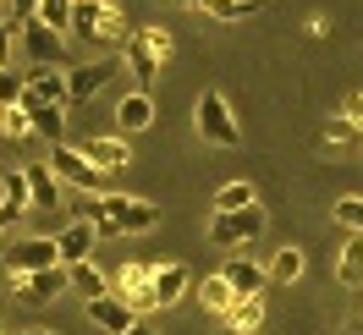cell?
Listing matches in <instances>:
<instances>
[{"label":"cell","instance_id":"cell-1","mask_svg":"<svg viewBox=\"0 0 363 335\" xmlns=\"http://www.w3.org/2000/svg\"><path fill=\"white\" fill-rule=\"evenodd\" d=\"M83 45H99V50H121L127 45V23L116 11V0H72V28Z\"/></svg>","mask_w":363,"mask_h":335},{"label":"cell","instance_id":"cell-2","mask_svg":"<svg viewBox=\"0 0 363 335\" xmlns=\"http://www.w3.org/2000/svg\"><path fill=\"white\" fill-rule=\"evenodd\" d=\"M127 55H121V67L133 72V83L143 93L155 89V77H160V67H165V55H171V33L165 28H138V33H127Z\"/></svg>","mask_w":363,"mask_h":335},{"label":"cell","instance_id":"cell-3","mask_svg":"<svg viewBox=\"0 0 363 335\" xmlns=\"http://www.w3.org/2000/svg\"><path fill=\"white\" fill-rule=\"evenodd\" d=\"M160 225V203L149 198H121V193H105V220L94 225L99 237H143Z\"/></svg>","mask_w":363,"mask_h":335},{"label":"cell","instance_id":"cell-4","mask_svg":"<svg viewBox=\"0 0 363 335\" xmlns=\"http://www.w3.org/2000/svg\"><path fill=\"white\" fill-rule=\"evenodd\" d=\"M193 127H199V137L215 143V149H237V137H242L231 99H226V93H215V89L199 93V105H193Z\"/></svg>","mask_w":363,"mask_h":335},{"label":"cell","instance_id":"cell-5","mask_svg":"<svg viewBox=\"0 0 363 335\" xmlns=\"http://www.w3.org/2000/svg\"><path fill=\"white\" fill-rule=\"evenodd\" d=\"M149 269H155V264H121V269L111 275V297H121V302H127L138 319L160 308V302H155V280H149Z\"/></svg>","mask_w":363,"mask_h":335},{"label":"cell","instance_id":"cell-6","mask_svg":"<svg viewBox=\"0 0 363 335\" xmlns=\"http://www.w3.org/2000/svg\"><path fill=\"white\" fill-rule=\"evenodd\" d=\"M50 171L67 181V187H83V193H105V171L83 159V149H67V143H50Z\"/></svg>","mask_w":363,"mask_h":335},{"label":"cell","instance_id":"cell-7","mask_svg":"<svg viewBox=\"0 0 363 335\" xmlns=\"http://www.w3.org/2000/svg\"><path fill=\"white\" fill-rule=\"evenodd\" d=\"M116 72H121V55H99V61H83L77 72H67V105L72 99L89 105L94 93H105L116 83Z\"/></svg>","mask_w":363,"mask_h":335},{"label":"cell","instance_id":"cell-8","mask_svg":"<svg viewBox=\"0 0 363 335\" xmlns=\"http://www.w3.org/2000/svg\"><path fill=\"white\" fill-rule=\"evenodd\" d=\"M220 247H242L253 242V237H264V209H259V198L248 203V209H231V215H215V231H209Z\"/></svg>","mask_w":363,"mask_h":335},{"label":"cell","instance_id":"cell-9","mask_svg":"<svg viewBox=\"0 0 363 335\" xmlns=\"http://www.w3.org/2000/svg\"><path fill=\"white\" fill-rule=\"evenodd\" d=\"M50 264H61L55 237H23V242H11V253H6L11 280H17V275H33V269H50Z\"/></svg>","mask_w":363,"mask_h":335},{"label":"cell","instance_id":"cell-10","mask_svg":"<svg viewBox=\"0 0 363 335\" xmlns=\"http://www.w3.org/2000/svg\"><path fill=\"white\" fill-rule=\"evenodd\" d=\"M23 176H28V209H61L67 203V193H61L67 181L55 176L50 165H28Z\"/></svg>","mask_w":363,"mask_h":335},{"label":"cell","instance_id":"cell-11","mask_svg":"<svg viewBox=\"0 0 363 335\" xmlns=\"http://www.w3.org/2000/svg\"><path fill=\"white\" fill-rule=\"evenodd\" d=\"M17 291L23 302H55L67 291V264H50V269H33V275H17Z\"/></svg>","mask_w":363,"mask_h":335},{"label":"cell","instance_id":"cell-12","mask_svg":"<svg viewBox=\"0 0 363 335\" xmlns=\"http://www.w3.org/2000/svg\"><path fill=\"white\" fill-rule=\"evenodd\" d=\"M116 127H121V137L149 132V127H155V99H149L143 89H133L127 99H116Z\"/></svg>","mask_w":363,"mask_h":335},{"label":"cell","instance_id":"cell-13","mask_svg":"<svg viewBox=\"0 0 363 335\" xmlns=\"http://www.w3.org/2000/svg\"><path fill=\"white\" fill-rule=\"evenodd\" d=\"M23 99H39V105H67V72L33 67V72L23 77Z\"/></svg>","mask_w":363,"mask_h":335},{"label":"cell","instance_id":"cell-14","mask_svg":"<svg viewBox=\"0 0 363 335\" xmlns=\"http://www.w3.org/2000/svg\"><path fill=\"white\" fill-rule=\"evenodd\" d=\"M89 319L99 324V330H111V335H127V324H133L138 313L121 302V297H111V291H99V297H89Z\"/></svg>","mask_w":363,"mask_h":335},{"label":"cell","instance_id":"cell-15","mask_svg":"<svg viewBox=\"0 0 363 335\" xmlns=\"http://www.w3.org/2000/svg\"><path fill=\"white\" fill-rule=\"evenodd\" d=\"M28 110V127L45 137V143H61L67 137V105H39V99H23Z\"/></svg>","mask_w":363,"mask_h":335},{"label":"cell","instance_id":"cell-16","mask_svg":"<svg viewBox=\"0 0 363 335\" xmlns=\"http://www.w3.org/2000/svg\"><path fill=\"white\" fill-rule=\"evenodd\" d=\"M94 242H99V231L89 220H72L61 237H55V253H61V264H77V259H94Z\"/></svg>","mask_w":363,"mask_h":335},{"label":"cell","instance_id":"cell-17","mask_svg":"<svg viewBox=\"0 0 363 335\" xmlns=\"http://www.w3.org/2000/svg\"><path fill=\"white\" fill-rule=\"evenodd\" d=\"M220 275H226V286L237 291V297H264V286H270V275L253 264V259H231Z\"/></svg>","mask_w":363,"mask_h":335},{"label":"cell","instance_id":"cell-18","mask_svg":"<svg viewBox=\"0 0 363 335\" xmlns=\"http://www.w3.org/2000/svg\"><path fill=\"white\" fill-rule=\"evenodd\" d=\"M149 280H155V302L160 308H171V302L187 297V264H155Z\"/></svg>","mask_w":363,"mask_h":335},{"label":"cell","instance_id":"cell-19","mask_svg":"<svg viewBox=\"0 0 363 335\" xmlns=\"http://www.w3.org/2000/svg\"><path fill=\"white\" fill-rule=\"evenodd\" d=\"M23 215H28V176H23V171H11V176L0 181V231L17 225Z\"/></svg>","mask_w":363,"mask_h":335},{"label":"cell","instance_id":"cell-20","mask_svg":"<svg viewBox=\"0 0 363 335\" xmlns=\"http://www.w3.org/2000/svg\"><path fill=\"white\" fill-rule=\"evenodd\" d=\"M259 324H264V297H231L226 330H237V335H259Z\"/></svg>","mask_w":363,"mask_h":335},{"label":"cell","instance_id":"cell-21","mask_svg":"<svg viewBox=\"0 0 363 335\" xmlns=\"http://www.w3.org/2000/svg\"><path fill=\"white\" fill-rule=\"evenodd\" d=\"M23 50L39 55V61H55V55H61V33H55L50 23H39V17H28L23 23Z\"/></svg>","mask_w":363,"mask_h":335},{"label":"cell","instance_id":"cell-22","mask_svg":"<svg viewBox=\"0 0 363 335\" xmlns=\"http://www.w3.org/2000/svg\"><path fill=\"white\" fill-rule=\"evenodd\" d=\"M83 159L99 165V171H121V165H127V137H89V143H83Z\"/></svg>","mask_w":363,"mask_h":335},{"label":"cell","instance_id":"cell-23","mask_svg":"<svg viewBox=\"0 0 363 335\" xmlns=\"http://www.w3.org/2000/svg\"><path fill=\"white\" fill-rule=\"evenodd\" d=\"M336 280L341 286H363V237L358 231H347V247L336 259Z\"/></svg>","mask_w":363,"mask_h":335},{"label":"cell","instance_id":"cell-24","mask_svg":"<svg viewBox=\"0 0 363 335\" xmlns=\"http://www.w3.org/2000/svg\"><path fill=\"white\" fill-rule=\"evenodd\" d=\"M67 286L83 291V302H89V297H99V291H111V280L94 269V259H77V264H67Z\"/></svg>","mask_w":363,"mask_h":335},{"label":"cell","instance_id":"cell-25","mask_svg":"<svg viewBox=\"0 0 363 335\" xmlns=\"http://www.w3.org/2000/svg\"><path fill=\"white\" fill-rule=\"evenodd\" d=\"M264 275H270L275 286H292V280H303V247H281V253L270 259V269H264Z\"/></svg>","mask_w":363,"mask_h":335},{"label":"cell","instance_id":"cell-26","mask_svg":"<svg viewBox=\"0 0 363 335\" xmlns=\"http://www.w3.org/2000/svg\"><path fill=\"white\" fill-rule=\"evenodd\" d=\"M199 11H209L215 23H242V17H253L259 6H253V0H199Z\"/></svg>","mask_w":363,"mask_h":335},{"label":"cell","instance_id":"cell-27","mask_svg":"<svg viewBox=\"0 0 363 335\" xmlns=\"http://www.w3.org/2000/svg\"><path fill=\"white\" fill-rule=\"evenodd\" d=\"M253 203V181H226L215 193V215H231V209H248Z\"/></svg>","mask_w":363,"mask_h":335},{"label":"cell","instance_id":"cell-28","mask_svg":"<svg viewBox=\"0 0 363 335\" xmlns=\"http://www.w3.org/2000/svg\"><path fill=\"white\" fill-rule=\"evenodd\" d=\"M231 297H237V291L226 286V275H209L204 286H199V302H204L209 313H226V308H231Z\"/></svg>","mask_w":363,"mask_h":335},{"label":"cell","instance_id":"cell-29","mask_svg":"<svg viewBox=\"0 0 363 335\" xmlns=\"http://www.w3.org/2000/svg\"><path fill=\"white\" fill-rule=\"evenodd\" d=\"M72 220H89V225H99L105 220V193H72Z\"/></svg>","mask_w":363,"mask_h":335},{"label":"cell","instance_id":"cell-30","mask_svg":"<svg viewBox=\"0 0 363 335\" xmlns=\"http://www.w3.org/2000/svg\"><path fill=\"white\" fill-rule=\"evenodd\" d=\"M39 23H50L55 33H67L72 28V0H39V11H33Z\"/></svg>","mask_w":363,"mask_h":335},{"label":"cell","instance_id":"cell-31","mask_svg":"<svg viewBox=\"0 0 363 335\" xmlns=\"http://www.w3.org/2000/svg\"><path fill=\"white\" fill-rule=\"evenodd\" d=\"M330 220H336L341 231H358V237H363V198H336Z\"/></svg>","mask_w":363,"mask_h":335},{"label":"cell","instance_id":"cell-32","mask_svg":"<svg viewBox=\"0 0 363 335\" xmlns=\"http://www.w3.org/2000/svg\"><path fill=\"white\" fill-rule=\"evenodd\" d=\"M0 132H6V137H28V132H33V127H28V110H23V99L0 105Z\"/></svg>","mask_w":363,"mask_h":335},{"label":"cell","instance_id":"cell-33","mask_svg":"<svg viewBox=\"0 0 363 335\" xmlns=\"http://www.w3.org/2000/svg\"><path fill=\"white\" fill-rule=\"evenodd\" d=\"M325 143H363V132L347 115H330V121H325Z\"/></svg>","mask_w":363,"mask_h":335},{"label":"cell","instance_id":"cell-34","mask_svg":"<svg viewBox=\"0 0 363 335\" xmlns=\"http://www.w3.org/2000/svg\"><path fill=\"white\" fill-rule=\"evenodd\" d=\"M11 99H23V77L0 67V105H11Z\"/></svg>","mask_w":363,"mask_h":335},{"label":"cell","instance_id":"cell-35","mask_svg":"<svg viewBox=\"0 0 363 335\" xmlns=\"http://www.w3.org/2000/svg\"><path fill=\"white\" fill-rule=\"evenodd\" d=\"M39 11V0H6V23H28Z\"/></svg>","mask_w":363,"mask_h":335},{"label":"cell","instance_id":"cell-36","mask_svg":"<svg viewBox=\"0 0 363 335\" xmlns=\"http://www.w3.org/2000/svg\"><path fill=\"white\" fill-rule=\"evenodd\" d=\"M347 121L363 132V93H347Z\"/></svg>","mask_w":363,"mask_h":335},{"label":"cell","instance_id":"cell-37","mask_svg":"<svg viewBox=\"0 0 363 335\" xmlns=\"http://www.w3.org/2000/svg\"><path fill=\"white\" fill-rule=\"evenodd\" d=\"M6 55H11V23L0 17V67H6Z\"/></svg>","mask_w":363,"mask_h":335},{"label":"cell","instance_id":"cell-38","mask_svg":"<svg viewBox=\"0 0 363 335\" xmlns=\"http://www.w3.org/2000/svg\"><path fill=\"white\" fill-rule=\"evenodd\" d=\"M127 335H155V330H149V324H138V319H133V324H127Z\"/></svg>","mask_w":363,"mask_h":335},{"label":"cell","instance_id":"cell-39","mask_svg":"<svg viewBox=\"0 0 363 335\" xmlns=\"http://www.w3.org/2000/svg\"><path fill=\"white\" fill-rule=\"evenodd\" d=\"M23 335H55V330H23Z\"/></svg>","mask_w":363,"mask_h":335},{"label":"cell","instance_id":"cell-40","mask_svg":"<svg viewBox=\"0 0 363 335\" xmlns=\"http://www.w3.org/2000/svg\"><path fill=\"white\" fill-rule=\"evenodd\" d=\"M177 6H199V0H177Z\"/></svg>","mask_w":363,"mask_h":335},{"label":"cell","instance_id":"cell-41","mask_svg":"<svg viewBox=\"0 0 363 335\" xmlns=\"http://www.w3.org/2000/svg\"><path fill=\"white\" fill-rule=\"evenodd\" d=\"M0 17H6V0H0Z\"/></svg>","mask_w":363,"mask_h":335},{"label":"cell","instance_id":"cell-42","mask_svg":"<svg viewBox=\"0 0 363 335\" xmlns=\"http://www.w3.org/2000/svg\"><path fill=\"white\" fill-rule=\"evenodd\" d=\"M358 335H363V319H358Z\"/></svg>","mask_w":363,"mask_h":335}]
</instances>
